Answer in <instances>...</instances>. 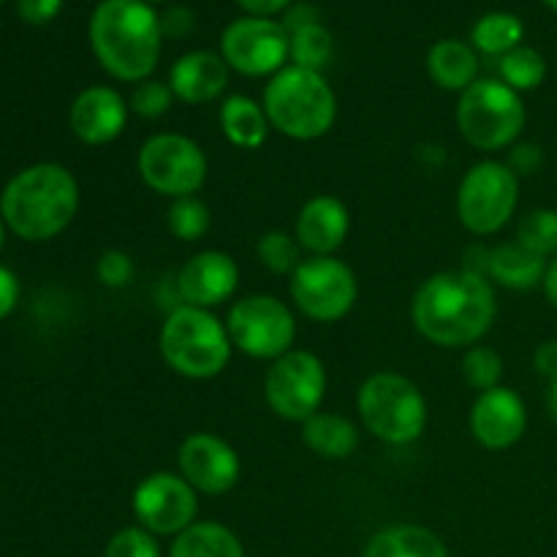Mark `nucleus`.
<instances>
[{
	"label": "nucleus",
	"instance_id": "obj_1",
	"mask_svg": "<svg viewBox=\"0 0 557 557\" xmlns=\"http://www.w3.org/2000/svg\"><path fill=\"white\" fill-rule=\"evenodd\" d=\"M498 302L493 283L476 270H446L428 277L411 299V319L424 341L441 348H471L493 330Z\"/></svg>",
	"mask_w": 557,
	"mask_h": 557
},
{
	"label": "nucleus",
	"instance_id": "obj_2",
	"mask_svg": "<svg viewBox=\"0 0 557 557\" xmlns=\"http://www.w3.org/2000/svg\"><path fill=\"white\" fill-rule=\"evenodd\" d=\"M87 36L101 69L120 82L150 79L161 60V16L145 0H101Z\"/></svg>",
	"mask_w": 557,
	"mask_h": 557
},
{
	"label": "nucleus",
	"instance_id": "obj_3",
	"mask_svg": "<svg viewBox=\"0 0 557 557\" xmlns=\"http://www.w3.org/2000/svg\"><path fill=\"white\" fill-rule=\"evenodd\" d=\"M79 210V183L60 163H33L22 169L0 196V215L16 237L47 243L69 228Z\"/></svg>",
	"mask_w": 557,
	"mask_h": 557
},
{
	"label": "nucleus",
	"instance_id": "obj_4",
	"mask_svg": "<svg viewBox=\"0 0 557 557\" xmlns=\"http://www.w3.org/2000/svg\"><path fill=\"white\" fill-rule=\"evenodd\" d=\"M270 125L297 141H313L330 134L337 120V98L321 71L286 65L264 87L261 98Z\"/></svg>",
	"mask_w": 557,
	"mask_h": 557
},
{
	"label": "nucleus",
	"instance_id": "obj_5",
	"mask_svg": "<svg viewBox=\"0 0 557 557\" xmlns=\"http://www.w3.org/2000/svg\"><path fill=\"white\" fill-rule=\"evenodd\" d=\"M161 357L174 373L194 381L215 379L232 362L234 343L212 310L177 305L161 326Z\"/></svg>",
	"mask_w": 557,
	"mask_h": 557
},
{
	"label": "nucleus",
	"instance_id": "obj_6",
	"mask_svg": "<svg viewBox=\"0 0 557 557\" xmlns=\"http://www.w3.org/2000/svg\"><path fill=\"white\" fill-rule=\"evenodd\" d=\"M357 411L368 433L392 446H408L428 428V400L411 379L375 373L359 386Z\"/></svg>",
	"mask_w": 557,
	"mask_h": 557
},
{
	"label": "nucleus",
	"instance_id": "obj_7",
	"mask_svg": "<svg viewBox=\"0 0 557 557\" xmlns=\"http://www.w3.org/2000/svg\"><path fill=\"white\" fill-rule=\"evenodd\" d=\"M525 120L522 96L500 79H476L457 101V128L462 139L484 152L515 145Z\"/></svg>",
	"mask_w": 557,
	"mask_h": 557
},
{
	"label": "nucleus",
	"instance_id": "obj_8",
	"mask_svg": "<svg viewBox=\"0 0 557 557\" xmlns=\"http://www.w3.org/2000/svg\"><path fill=\"white\" fill-rule=\"evenodd\" d=\"M520 205V177L509 163H473L457 188V215L471 234H498L515 218Z\"/></svg>",
	"mask_w": 557,
	"mask_h": 557
},
{
	"label": "nucleus",
	"instance_id": "obj_9",
	"mask_svg": "<svg viewBox=\"0 0 557 557\" xmlns=\"http://www.w3.org/2000/svg\"><path fill=\"white\" fill-rule=\"evenodd\" d=\"M226 330L237 351L267 362L294 351L297 341V319L292 308L272 294H250L237 299L228 310Z\"/></svg>",
	"mask_w": 557,
	"mask_h": 557
},
{
	"label": "nucleus",
	"instance_id": "obj_10",
	"mask_svg": "<svg viewBox=\"0 0 557 557\" xmlns=\"http://www.w3.org/2000/svg\"><path fill=\"white\" fill-rule=\"evenodd\" d=\"M141 183L158 196H196L207 183V156L190 136L156 134L136 156Z\"/></svg>",
	"mask_w": 557,
	"mask_h": 557
},
{
	"label": "nucleus",
	"instance_id": "obj_11",
	"mask_svg": "<svg viewBox=\"0 0 557 557\" xmlns=\"http://www.w3.org/2000/svg\"><path fill=\"white\" fill-rule=\"evenodd\" d=\"M359 283L351 267L335 256H310L294 270L292 299L297 310L321 324L346 319L357 305Z\"/></svg>",
	"mask_w": 557,
	"mask_h": 557
},
{
	"label": "nucleus",
	"instance_id": "obj_12",
	"mask_svg": "<svg viewBox=\"0 0 557 557\" xmlns=\"http://www.w3.org/2000/svg\"><path fill=\"white\" fill-rule=\"evenodd\" d=\"M326 395V368L313 351L294 348L270 364L264 397L272 413L286 422H308L321 411Z\"/></svg>",
	"mask_w": 557,
	"mask_h": 557
},
{
	"label": "nucleus",
	"instance_id": "obj_13",
	"mask_svg": "<svg viewBox=\"0 0 557 557\" xmlns=\"http://www.w3.org/2000/svg\"><path fill=\"white\" fill-rule=\"evenodd\" d=\"M221 58L243 76H275L288 63V30L264 16H239L223 30Z\"/></svg>",
	"mask_w": 557,
	"mask_h": 557
},
{
	"label": "nucleus",
	"instance_id": "obj_14",
	"mask_svg": "<svg viewBox=\"0 0 557 557\" xmlns=\"http://www.w3.org/2000/svg\"><path fill=\"white\" fill-rule=\"evenodd\" d=\"M196 490L183 476L169 471L150 473L141 479L131 498L136 522L152 536H180L188 531L199 515Z\"/></svg>",
	"mask_w": 557,
	"mask_h": 557
},
{
	"label": "nucleus",
	"instance_id": "obj_15",
	"mask_svg": "<svg viewBox=\"0 0 557 557\" xmlns=\"http://www.w3.org/2000/svg\"><path fill=\"white\" fill-rule=\"evenodd\" d=\"M180 476L201 495H226L239 482V455L215 433H190L177 451Z\"/></svg>",
	"mask_w": 557,
	"mask_h": 557
},
{
	"label": "nucleus",
	"instance_id": "obj_16",
	"mask_svg": "<svg viewBox=\"0 0 557 557\" xmlns=\"http://www.w3.org/2000/svg\"><path fill=\"white\" fill-rule=\"evenodd\" d=\"M468 428L476 444L490 451H504L520 444L528 428V411L522 397L509 386H495L476 397L468 417Z\"/></svg>",
	"mask_w": 557,
	"mask_h": 557
},
{
	"label": "nucleus",
	"instance_id": "obj_17",
	"mask_svg": "<svg viewBox=\"0 0 557 557\" xmlns=\"http://www.w3.org/2000/svg\"><path fill=\"white\" fill-rule=\"evenodd\" d=\"M237 286L239 267L226 250H201L177 272V294L190 308H218L234 297Z\"/></svg>",
	"mask_w": 557,
	"mask_h": 557
},
{
	"label": "nucleus",
	"instance_id": "obj_18",
	"mask_svg": "<svg viewBox=\"0 0 557 557\" xmlns=\"http://www.w3.org/2000/svg\"><path fill=\"white\" fill-rule=\"evenodd\" d=\"M128 103L114 87L92 85L85 87L71 103L69 123L79 141L90 147L109 145L117 139L128 123Z\"/></svg>",
	"mask_w": 557,
	"mask_h": 557
},
{
	"label": "nucleus",
	"instance_id": "obj_19",
	"mask_svg": "<svg viewBox=\"0 0 557 557\" xmlns=\"http://www.w3.org/2000/svg\"><path fill=\"white\" fill-rule=\"evenodd\" d=\"M351 228V212L346 201L337 196L319 194L302 205L294 226V237L308 253L313 256H332L343 248Z\"/></svg>",
	"mask_w": 557,
	"mask_h": 557
},
{
	"label": "nucleus",
	"instance_id": "obj_20",
	"mask_svg": "<svg viewBox=\"0 0 557 557\" xmlns=\"http://www.w3.org/2000/svg\"><path fill=\"white\" fill-rule=\"evenodd\" d=\"M228 65L221 54L210 49H196L177 58V63L169 71V87L174 98L183 103H210L223 96L228 87Z\"/></svg>",
	"mask_w": 557,
	"mask_h": 557
},
{
	"label": "nucleus",
	"instance_id": "obj_21",
	"mask_svg": "<svg viewBox=\"0 0 557 557\" xmlns=\"http://www.w3.org/2000/svg\"><path fill=\"white\" fill-rule=\"evenodd\" d=\"M484 256H487L484 259V277L495 281L498 286L511 288V292H531V288L542 286L547 259L528 250L517 239L500 243L498 248L487 250Z\"/></svg>",
	"mask_w": 557,
	"mask_h": 557
},
{
	"label": "nucleus",
	"instance_id": "obj_22",
	"mask_svg": "<svg viewBox=\"0 0 557 557\" xmlns=\"http://www.w3.org/2000/svg\"><path fill=\"white\" fill-rule=\"evenodd\" d=\"M428 74L441 90L466 92L479 79V54L471 44L444 38L428 52Z\"/></svg>",
	"mask_w": 557,
	"mask_h": 557
},
{
	"label": "nucleus",
	"instance_id": "obj_23",
	"mask_svg": "<svg viewBox=\"0 0 557 557\" xmlns=\"http://www.w3.org/2000/svg\"><path fill=\"white\" fill-rule=\"evenodd\" d=\"M302 441L313 455L324 460H346L357 451L359 430L351 419L341 413L319 411L302 422Z\"/></svg>",
	"mask_w": 557,
	"mask_h": 557
},
{
	"label": "nucleus",
	"instance_id": "obj_24",
	"mask_svg": "<svg viewBox=\"0 0 557 557\" xmlns=\"http://www.w3.org/2000/svg\"><path fill=\"white\" fill-rule=\"evenodd\" d=\"M218 120H221L223 136L239 150H259L272 128L264 107L250 96H228Z\"/></svg>",
	"mask_w": 557,
	"mask_h": 557
},
{
	"label": "nucleus",
	"instance_id": "obj_25",
	"mask_svg": "<svg viewBox=\"0 0 557 557\" xmlns=\"http://www.w3.org/2000/svg\"><path fill=\"white\" fill-rule=\"evenodd\" d=\"M362 557H449V549L428 528L392 525L370 539Z\"/></svg>",
	"mask_w": 557,
	"mask_h": 557
},
{
	"label": "nucleus",
	"instance_id": "obj_26",
	"mask_svg": "<svg viewBox=\"0 0 557 557\" xmlns=\"http://www.w3.org/2000/svg\"><path fill=\"white\" fill-rule=\"evenodd\" d=\"M169 557H245L237 533L221 522H194L174 536Z\"/></svg>",
	"mask_w": 557,
	"mask_h": 557
},
{
	"label": "nucleus",
	"instance_id": "obj_27",
	"mask_svg": "<svg viewBox=\"0 0 557 557\" xmlns=\"http://www.w3.org/2000/svg\"><path fill=\"white\" fill-rule=\"evenodd\" d=\"M522 36H525V25H522L520 16L493 11L473 25L471 47L476 52L490 54V58H504L511 49L522 47Z\"/></svg>",
	"mask_w": 557,
	"mask_h": 557
},
{
	"label": "nucleus",
	"instance_id": "obj_28",
	"mask_svg": "<svg viewBox=\"0 0 557 557\" xmlns=\"http://www.w3.org/2000/svg\"><path fill=\"white\" fill-rule=\"evenodd\" d=\"M332 58V36L321 22L288 33V60L308 71H321Z\"/></svg>",
	"mask_w": 557,
	"mask_h": 557
},
{
	"label": "nucleus",
	"instance_id": "obj_29",
	"mask_svg": "<svg viewBox=\"0 0 557 557\" xmlns=\"http://www.w3.org/2000/svg\"><path fill=\"white\" fill-rule=\"evenodd\" d=\"M498 74L500 82H506L511 90H536L547 79V60L533 47H517L504 58H498Z\"/></svg>",
	"mask_w": 557,
	"mask_h": 557
},
{
	"label": "nucleus",
	"instance_id": "obj_30",
	"mask_svg": "<svg viewBox=\"0 0 557 557\" xmlns=\"http://www.w3.org/2000/svg\"><path fill=\"white\" fill-rule=\"evenodd\" d=\"M166 226L180 243H199L210 234L212 212L199 196H180V199H172V207L166 212Z\"/></svg>",
	"mask_w": 557,
	"mask_h": 557
},
{
	"label": "nucleus",
	"instance_id": "obj_31",
	"mask_svg": "<svg viewBox=\"0 0 557 557\" xmlns=\"http://www.w3.org/2000/svg\"><path fill=\"white\" fill-rule=\"evenodd\" d=\"M517 243L525 245L542 259H555L557 256V210L539 207L528 212L517 226Z\"/></svg>",
	"mask_w": 557,
	"mask_h": 557
},
{
	"label": "nucleus",
	"instance_id": "obj_32",
	"mask_svg": "<svg viewBox=\"0 0 557 557\" xmlns=\"http://www.w3.org/2000/svg\"><path fill=\"white\" fill-rule=\"evenodd\" d=\"M299 250H302V245L297 243V237L288 232H277V228L267 232L256 245L259 261L275 275H294V270L302 264Z\"/></svg>",
	"mask_w": 557,
	"mask_h": 557
},
{
	"label": "nucleus",
	"instance_id": "obj_33",
	"mask_svg": "<svg viewBox=\"0 0 557 557\" xmlns=\"http://www.w3.org/2000/svg\"><path fill=\"white\" fill-rule=\"evenodd\" d=\"M462 375H466L468 386L479 392H487L500 386L504 379V359L495 348L490 346H471L462 357Z\"/></svg>",
	"mask_w": 557,
	"mask_h": 557
},
{
	"label": "nucleus",
	"instance_id": "obj_34",
	"mask_svg": "<svg viewBox=\"0 0 557 557\" xmlns=\"http://www.w3.org/2000/svg\"><path fill=\"white\" fill-rule=\"evenodd\" d=\"M174 92L169 87V82H158V79H145L136 85L134 96H131V112L139 114L145 120H158L172 109Z\"/></svg>",
	"mask_w": 557,
	"mask_h": 557
},
{
	"label": "nucleus",
	"instance_id": "obj_35",
	"mask_svg": "<svg viewBox=\"0 0 557 557\" xmlns=\"http://www.w3.org/2000/svg\"><path fill=\"white\" fill-rule=\"evenodd\" d=\"M103 557H161L158 539L141 525L123 528L107 542Z\"/></svg>",
	"mask_w": 557,
	"mask_h": 557
},
{
	"label": "nucleus",
	"instance_id": "obj_36",
	"mask_svg": "<svg viewBox=\"0 0 557 557\" xmlns=\"http://www.w3.org/2000/svg\"><path fill=\"white\" fill-rule=\"evenodd\" d=\"M96 275L107 288H125L134 281V261L125 250H103L96 264Z\"/></svg>",
	"mask_w": 557,
	"mask_h": 557
},
{
	"label": "nucleus",
	"instance_id": "obj_37",
	"mask_svg": "<svg viewBox=\"0 0 557 557\" xmlns=\"http://www.w3.org/2000/svg\"><path fill=\"white\" fill-rule=\"evenodd\" d=\"M63 9V0H16V11L27 25H47Z\"/></svg>",
	"mask_w": 557,
	"mask_h": 557
},
{
	"label": "nucleus",
	"instance_id": "obj_38",
	"mask_svg": "<svg viewBox=\"0 0 557 557\" xmlns=\"http://www.w3.org/2000/svg\"><path fill=\"white\" fill-rule=\"evenodd\" d=\"M542 161H544L542 147H539V145H520V147H515V152H511L509 169L517 174V177H520V174L539 172Z\"/></svg>",
	"mask_w": 557,
	"mask_h": 557
},
{
	"label": "nucleus",
	"instance_id": "obj_39",
	"mask_svg": "<svg viewBox=\"0 0 557 557\" xmlns=\"http://www.w3.org/2000/svg\"><path fill=\"white\" fill-rule=\"evenodd\" d=\"M161 27L163 36L183 38L188 36V30L194 27V14H190L185 5H174V9L166 11V16H161Z\"/></svg>",
	"mask_w": 557,
	"mask_h": 557
},
{
	"label": "nucleus",
	"instance_id": "obj_40",
	"mask_svg": "<svg viewBox=\"0 0 557 557\" xmlns=\"http://www.w3.org/2000/svg\"><path fill=\"white\" fill-rule=\"evenodd\" d=\"M20 302V281L9 267H0V321Z\"/></svg>",
	"mask_w": 557,
	"mask_h": 557
},
{
	"label": "nucleus",
	"instance_id": "obj_41",
	"mask_svg": "<svg viewBox=\"0 0 557 557\" xmlns=\"http://www.w3.org/2000/svg\"><path fill=\"white\" fill-rule=\"evenodd\" d=\"M533 368H536V373L542 379L557 381V337L536 348V354H533Z\"/></svg>",
	"mask_w": 557,
	"mask_h": 557
},
{
	"label": "nucleus",
	"instance_id": "obj_42",
	"mask_svg": "<svg viewBox=\"0 0 557 557\" xmlns=\"http://www.w3.org/2000/svg\"><path fill=\"white\" fill-rule=\"evenodd\" d=\"M239 9L248 16H264V20H272L275 14H283L294 5V0H237Z\"/></svg>",
	"mask_w": 557,
	"mask_h": 557
},
{
	"label": "nucleus",
	"instance_id": "obj_43",
	"mask_svg": "<svg viewBox=\"0 0 557 557\" xmlns=\"http://www.w3.org/2000/svg\"><path fill=\"white\" fill-rule=\"evenodd\" d=\"M310 22H319V11H315L313 5L302 3V5H292V9L286 11V20H283V27H286V30L292 33V30H297V27L310 25Z\"/></svg>",
	"mask_w": 557,
	"mask_h": 557
},
{
	"label": "nucleus",
	"instance_id": "obj_44",
	"mask_svg": "<svg viewBox=\"0 0 557 557\" xmlns=\"http://www.w3.org/2000/svg\"><path fill=\"white\" fill-rule=\"evenodd\" d=\"M542 288H544V297H547V302L557 310V256H555V259L547 261V270H544Z\"/></svg>",
	"mask_w": 557,
	"mask_h": 557
},
{
	"label": "nucleus",
	"instance_id": "obj_45",
	"mask_svg": "<svg viewBox=\"0 0 557 557\" xmlns=\"http://www.w3.org/2000/svg\"><path fill=\"white\" fill-rule=\"evenodd\" d=\"M547 408H549V417L557 422V381H549V389H547Z\"/></svg>",
	"mask_w": 557,
	"mask_h": 557
},
{
	"label": "nucleus",
	"instance_id": "obj_46",
	"mask_svg": "<svg viewBox=\"0 0 557 557\" xmlns=\"http://www.w3.org/2000/svg\"><path fill=\"white\" fill-rule=\"evenodd\" d=\"M3 243H5V221L3 215H0V250H3Z\"/></svg>",
	"mask_w": 557,
	"mask_h": 557
},
{
	"label": "nucleus",
	"instance_id": "obj_47",
	"mask_svg": "<svg viewBox=\"0 0 557 557\" xmlns=\"http://www.w3.org/2000/svg\"><path fill=\"white\" fill-rule=\"evenodd\" d=\"M542 3L549 5V9H553V11H557V0H542Z\"/></svg>",
	"mask_w": 557,
	"mask_h": 557
},
{
	"label": "nucleus",
	"instance_id": "obj_48",
	"mask_svg": "<svg viewBox=\"0 0 557 557\" xmlns=\"http://www.w3.org/2000/svg\"><path fill=\"white\" fill-rule=\"evenodd\" d=\"M145 3L152 5V3H166V0H145Z\"/></svg>",
	"mask_w": 557,
	"mask_h": 557
},
{
	"label": "nucleus",
	"instance_id": "obj_49",
	"mask_svg": "<svg viewBox=\"0 0 557 557\" xmlns=\"http://www.w3.org/2000/svg\"><path fill=\"white\" fill-rule=\"evenodd\" d=\"M0 3H3V0H0Z\"/></svg>",
	"mask_w": 557,
	"mask_h": 557
}]
</instances>
